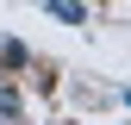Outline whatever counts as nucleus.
Here are the masks:
<instances>
[{"label":"nucleus","mask_w":131,"mask_h":125,"mask_svg":"<svg viewBox=\"0 0 131 125\" xmlns=\"http://www.w3.org/2000/svg\"><path fill=\"white\" fill-rule=\"evenodd\" d=\"M50 13H56L62 25H81V19H88V13H81V0H50Z\"/></svg>","instance_id":"f03ea898"},{"label":"nucleus","mask_w":131,"mask_h":125,"mask_svg":"<svg viewBox=\"0 0 131 125\" xmlns=\"http://www.w3.org/2000/svg\"><path fill=\"white\" fill-rule=\"evenodd\" d=\"M0 125H19V94H13L6 75H0Z\"/></svg>","instance_id":"f257e3e1"}]
</instances>
